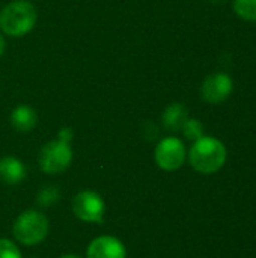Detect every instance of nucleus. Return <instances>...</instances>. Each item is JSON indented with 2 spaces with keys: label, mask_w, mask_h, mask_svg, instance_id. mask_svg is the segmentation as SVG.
I'll list each match as a JSON object with an SVG mask.
<instances>
[{
  "label": "nucleus",
  "mask_w": 256,
  "mask_h": 258,
  "mask_svg": "<svg viewBox=\"0 0 256 258\" xmlns=\"http://www.w3.org/2000/svg\"><path fill=\"white\" fill-rule=\"evenodd\" d=\"M38 122V115L33 107L27 104L17 106L11 113V124L18 132H30Z\"/></svg>",
  "instance_id": "nucleus-10"
},
{
  "label": "nucleus",
  "mask_w": 256,
  "mask_h": 258,
  "mask_svg": "<svg viewBox=\"0 0 256 258\" xmlns=\"http://www.w3.org/2000/svg\"><path fill=\"white\" fill-rule=\"evenodd\" d=\"M72 156L74 153H72L69 142H65L56 138L54 141L47 142L41 148L38 163L42 172L56 175L69 168L72 162Z\"/></svg>",
  "instance_id": "nucleus-4"
},
{
  "label": "nucleus",
  "mask_w": 256,
  "mask_h": 258,
  "mask_svg": "<svg viewBox=\"0 0 256 258\" xmlns=\"http://www.w3.org/2000/svg\"><path fill=\"white\" fill-rule=\"evenodd\" d=\"M50 230V222L47 216L38 210H26L23 212L14 222L12 233L17 242L26 246H35L41 243Z\"/></svg>",
  "instance_id": "nucleus-3"
},
{
  "label": "nucleus",
  "mask_w": 256,
  "mask_h": 258,
  "mask_svg": "<svg viewBox=\"0 0 256 258\" xmlns=\"http://www.w3.org/2000/svg\"><path fill=\"white\" fill-rule=\"evenodd\" d=\"M72 212L74 215L89 224H103L104 221V212H106V204L103 198L92 190H83L77 194L72 200Z\"/></svg>",
  "instance_id": "nucleus-6"
},
{
  "label": "nucleus",
  "mask_w": 256,
  "mask_h": 258,
  "mask_svg": "<svg viewBox=\"0 0 256 258\" xmlns=\"http://www.w3.org/2000/svg\"><path fill=\"white\" fill-rule=\"evenodd\" d=\"M213 3H217V5H220V3H225V2H228V0H211Z\"/></svg>",
  "instance_id": "nucleus-19"
},
{
  "label": "nucleus",
  "mask_w": 256,
  "mask_h": 258,
  "mask_svg": "<svg viewBox=\"0 0 256 258\" xmlns=\"http://www.w3.org/2000/svg\"><path fill=\"white\" fill-rule=\"evenodd\" d=\"M124 243L113 236H100L94 239L86 251V258H125Z\"/></svg>",
  "instance_id": "nucleus-8"
},
{
  "label": "nucleus",
  "mask_w": 256,
  "mask_h": 258,
  "mask_svg": "<svg viewBox=\"0 0 256 258\" xmlns=\"http://www.w3.org/2000/svg\"><path fill=\"white\" fill-rule=\"evenodd\" d=\"M0 258H23L17 245L8 239H0Z\"/></svg>",
  "instance_id": "nucleus-15"
},
{
  "label": "nucleus",
  "mask_w": 256,
  "mask_h": 258,
  "mask_svg": "<svg viewBox=\"0 0 256 258\" xmlns=\"http://www.w3.org/2000/svg\"><path fill=\"white\" fill-rule=\"evenodd\" d=\"M232 8L244 21H256V0H234Z\"/></svg>",
  "instance_id": "nucleus-12"
},
{
  "label": "nucleus",
  "mask_w": 256,
  "mask_h": 258,
  "mask_svg": "<svg viewBox=\"0 0 256 258\" xmlns=\"http://www.w3.org/2000/svg\"><path fill=\"white\" fill-rule=\"evenodd\" d=\"M228 160V150L225 144L213 136H202L195 141L189 151L190 166L204 175L219 172Z\"/></svg>",
  "instance_id": "nucleus-1"
},
{
  "label": "nucleus",
  "mask_w": 256,
  "mask_h": 258,
  "mask_svg": "<svg viewBox=\"0 0 256 258\" xmlns=\"http://www.w3.org/2000/svg\"><path fill=\"white\" fill-rule=\"evenodd\" d=\"M0 178L6 184H18L26 178V166L20 159L6 156L0 159Z\"/></svg>",
  "instance_id": "nucleus-9"
},
{
  "label": "nucleus",
  "mask_w": 256,
  "mask_h": 258,
  "mask_svg": "<svg viewBox=\"0 0 256 258\" xmlns=\"http://www.w3.org/2000/svg\"><path fill=\"white\" fill-rule=\"evenodd\" d=\"M3 51H5V39H3V36L0 35V56L3 54Z\"/></svg>",
  "instance_id": "nucleus-17"
},
{
  "label": "nucleus",
  "mask_w": 256,
  "mask_h": 258,
  "mask_svg": "<svg viewBox=\"0 0 256 258\" xmlns=\"http://www.w3.org/2000/svg\"><path fill=\"white\" fill-rule=\"evenodd\" d=\"M36 18L38 12L30 2H11L0 12V29L9 36L20 38L33 29Z\"/></svg>",
  "instance_id": "nucleus-2"
},
{
  "label": "nucleus",
  "mask_w": 256,
  "mask_h": 258,
  "mask_svg": "<svg viewBox=\"0 0 256 258\" xmlns=\"http://www.w3.org/2000/svg\"><path fill=\"white\" fill-rule=\"evenodd\" d=\"M59 258H83V257L75 255V254H66V255H62V257H59Z\"/></svg>",
  "instance_id": "nucleus-18"
},
{
  "label": "nucleus",
  "mask_w": 256,
  "mask_h": 258,
  "mask_svg": "<svg viewBox=\"0 0 256 258\" xmlns=\"http://www.w3.org/2000/svg\"><path fill=\"white\" fill-rule=\"evenodd\" d=\"M187 157L186 145L183 144L181 139L175 136L164 138L158 142L154 151V159L155 163L163 169V171H177L180 169Z\"/></svg>",
  "instance_id": "nucleus-5"
},
{
  "label": "nucleus",
  "mask_w": 256,
  "mask_h": 258,
  "mask_svg": "<svg viewBox=\"0 0 256 258\" xmlns=\"http://www.w3.org/2000/svg\"><path fill=\"white\" fill-rule=\"evenodd\" d=\"M161 119H163V125L169 132H180L184 122L189 119V110L181 103H172L164 109Z\"/></svg>",
  "instance_id": "nucleus-11"
},
{
  "label": "nucleus",
  "mask_w": 256,
  "mask_h": 258,
  "mask_svg": "<svg viewBox=\"0 0 256 258\" xmlns=\"http://www.w3.org/2000/svg\"><path fill=\"white\" fill-rule=\"evenodd\" d=\"M181 132H183V135H184L186 139L195 142V141H198V139H201L204 136V125H202L201 121H198L195 118H189L184 122Z\"/></svg>",
  "instance_id": "nucleus-13"
},
{
  "label": "nucleus",
  "mask_w": 256,
  "mask_h": 258,
  "mask_svg": "<svg viewBox=\"0 0 256 258\" xmlns=\"http://www.w3.org/2000/svg\"><path fill=\"white\" fill-rule=\"evenodd\" d=\"M234 91V82L226 73H213L201 85V97L210 104H220L229 98Z\"/></svg>",
  "instance_id": "nucleus-7"
},
{
  "label": "nucleus",
  "mask_w": 256,
  "mask_h": 258,
  "mask_svg": "<svg viewBox=\"0 0 256 258\" xmlns=\"http://www.w3.org/2000/svg\"><path fill=\"white\" fill-rule=\"evenodd\" d=\"M72 138H74V132H72L69 127L62 128V130H59V133H57V139L65 141V142H69V144H71Z\"/></svg>",
  "instance_id": "nucleus-16"
},
{
  "label": "nucleus",
  "mask_w": 256,
  "mask_h": 258,
  "mask_svg": "<svg viewBox=\"0 0 256 258\" xmlns=\"http://www.w3.org/2000/svg\"><path fill=\"white\" fill-rule=\"evenodd\" d=\"M59 197H60V192H59V189L56 186H45L36 195V203L41 207H48V206L56 204Z\"/></svg>",
  "instance_id": "nucleus-14"
}]
</instances>
